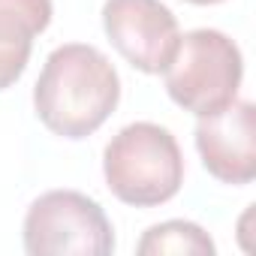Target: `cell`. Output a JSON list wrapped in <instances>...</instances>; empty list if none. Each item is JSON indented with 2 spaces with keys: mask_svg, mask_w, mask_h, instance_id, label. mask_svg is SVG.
<instances>
[{
  "mask_svg": "<svg viewBox=\"0 0 256 256\" xmlns=\"http://www.w3.org/2000/svg\"><path fill=\"white\" fill-rule=\"evenodd\" d=\"M196 148L208 175L223 184H250L256 178V108L235 100L196 124Z\"/></svg>",
  "mask_w": 256,
  "mask_h": 256,
  "instance_id": "8992f818",
  "label": "cell"
},
{
  "mask_svg": "<svg viewBox=\"0 0 256 256\" xmlns=\"http://www.w3.org/2000/svg\"><path fill=\"white\" fill-rule=\"evenodd\" d=\"M102 28L118 54L148 76L169 66L181 40L178 18L160 0H106Z\"/></svg>",
  "mask_w": 256,
  "mask_h": 256,
  "instance_id": "5b68a950",
  "label": "cell"
},
{
  "mask_svg": "<svg viewBox=\"0 0 256 256\" xmlns=\"http://www.w3.org/2000/svg\"><path fill=\"white\" fill-rule=\"evenodd\" d=\"M187 4H196V6H214V4H223V0H187Z\"/></svg>",
  "mask_w": 256,
  "mask_h": 256,
  "instance_id": "30bf717a",
  "label": "cell"
},
{
  "mask_svg": "<svg viewBox=\"0 0 256 256\" xmlns=\"http://www.w3.org/2000/svg\"><path fill=\"white\" fill-rule=\"evenodd\" d=\"M120 100L114 64L94 46H58L36 78L34 108L46 130L64 139H88L108 120Z\"/></svg>",
  "mask_w": 256,
  "mask_h": 256,
  "instance_id": "6da1fadb",
  "label": "cell"
},
{
  "mask_svg": "<svg viewBox=\"0 0 256 256\" xmlns=\"http://www.w3.org/2000/svg\"><path fill=\"white\" fill-rule=\"evenodd\" d=\"M22 238L30 256H108L114 250L106 211L78 190L42 193L24 214Z\"/></svg>",
  "mask_w": 256,
  "mask_h": 256,
  "instance_id": "277c9868",
  "label": "cell"
},
{
  "mask_svg": "<svg viewBox=\"0 0 256 256\" xmlns=\"http://www.w3.org/2000/svg\"><path fill=\"white\" fill-rule=\"evenodd\" d=\"M52 24V0H0V42H22Z\"/></svg>",
  "mask_w": 256,
  "mask_h": 256,
  "instance_id": "ba28073f",
  "label": "cell"
},
{
  "mask_svg": "<svg viewBox=\"0 0 256 256\" xmlns=\"http://www.w3.org/2000/svg\"><path fill=\"white\" fill-rule=\"evenodd\" d=\"M139 256H160V253H190V256H211L217 247L211 241V235L190 220H166L157 223L151 229H145L142 241H139Z\"/></svg>",
  "mask_w": 256,
  "mask_h": 256,
  "instance_id": "52a82bcc",
  "label": "cell"
},
{
  "mask_svg": "<svg viewBox=\"0 0 256 256\" xmlns=\"http://www.w3.org/2000/svg\"><path fill=\"white\" fill-rule=\"evenodd\" d=\"M102 175L126 205L154 208L178 196L184 184V157L175 136L160 124H126L102 151Z\"/></svg>",
  "mask_w": 256,
  "mask_h": 256,
  "instance_id": "7a4b0ae2",
  "label": "cell"
},
{
  "mask_svg": "<svg viewBox=\"0 0 256 256\" xmlns=\"http://www.w3.org/2000/svg\"><path fill=\"white\" fill-rule=\"evenodd\" d=\"M163 76L169 96L181 108L202 118L235 102L244 76V58L223 30L199 28L178 40L175 58Z\"/></svg>",
  "mask_w": 256,
  "mask_h": 256,
  "instance_id": "3957f363",
  "label": "cell"
},
{
  "mask_svg": "<svg viewBox=\"0 0 256 256\" xmlns=\"http://www.w3.org/2000/svg\"><path fill=\"white\" fill-rule=\"evenodd\" d=\"M30 40L22 42H0V90H6L10 84H16L22 78V72L28 70L30 60Z\"/></svg>",
  "mask_w": 256,
  "mask_h": 256,
  "instance_id": "9c48e42d",
  "label": "cell"
}]
</instances>
